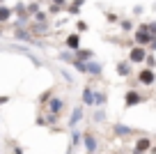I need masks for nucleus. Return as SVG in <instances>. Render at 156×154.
<instances>
[{"label": "nucleus", "mask_w": 156, "mask_h": 154, "mask_svg": "<svg viewBox=\"0 0 156 154\" xmlns=\"http://www.w3.org/2000/svg\"><path fill=\"white\" fill-rule=\"evenodd\" d=\"M80 138H83V143H85V149H87V152L90 154H92L94 152V149H97V136H94V134H85V136H80Z\"/></svg>", "instance_id": "obj_1"}, {"label": "nucleus", "mask_w": 156, "mask_h": 154, "mask_svg": "<svg viewBox=\"0 0 156 154\" xmlns=\"http://www.w3.org/2000/svg\"><path fill=\"white\" fill-rule=\"evenodd\" d=\"M103 69L99 62H83V74H94V76H99Z\"/></svg>", "instance_id": "obj_2"}, {"label": "nucleus", "mask_w": 156, "mask_h": 154, "mask_svg": "<svg viewBox=\"0 0 156 154\" xmlns=\"http://www.w3.org/2000/svg\"><path fill=\"white\" fill-rule=\"evenodd\" d=\"M138 81H140L142 85H151V83H154V72H151V69H142V72L138 74Z\"/></svg>", "instance_id": "obj_3"}, {"label": "nucleus", "mask_w": 156, "mask_h": 154, "mask_svg": "<svg viewBox=\"0 0 156 154\" xmlns=\"http://www.w3.org/2000/svg\"><path fill=\"white\" fill-rule=\"evenodd\" d=\"M62 108H64V101H62V99H51V101H48V111H51V115H58Z\"/></svg>", "instance_id": "obj_4"}, {"label": "nucleus", "mask_w": 156, "mask_h": 154, "mask_svg": "<svg viewBox=\"0 0 156 154\" xmlns=\"http://www.w3.org/2000/svg\"><path fill=\"white\" fill-rule=\"evenodd\" d=\"M142 101V97L138 94V92H126V106H138V104H140Z\"/></svg>", "instance_id": "obj_5"}, {"label": "nucleus", "mask_w": 156, "mask_h": 154, "mask_svg": "<svg viewBox=\"0 0 156 154\" xmlns=\"http://www.w3.org/2000/svg\"><path fill=\"white\" fill-rule=\"evenodd\" d=\"M136 39H138V44H145V42H149V39H151L147 25H142V30H138V32H136Z\"/></svg>", "instance_id": "obj_6"}, {"label": "nucleus", "mask_w": 156, "mask_h": 154, "mask_svg": "<svg viewBox=\"0 0 156 154\" xmlns=\"http://www.w3.org/2000/svg\"><path fill=\"white\" fill-rule=\"evenodd\" d=\"M80 120H83V108L78 106V108H73V113H71V120H69V127H76Z\"/></svg>", "instance_id": "obj_7"}, {"label": "nucleus", "mask_w": 156, "mask_h": 154, "mask_svg": "<svg viewBox=\"0 0 156 154\" xmlns=\"http://www.w3.org/2000/svg\"><path fill=\"white\" fill-rule=\"evenodd\" d=\"M129 58H131V62H142V60H145V51L138 46V48H133V51H131Z\"/></svg>", "instance_id": "obj_8"}, {"label": "nucleus", "mask_w": 156, "mask_h": 154, "mask_svg": "<svg viewBox=\"0 0 156 154\" xmlns=\"http://www.w3.org/2000/svg\"><path fill=\"white\" fill-rule=\"evenodd\" d=\"M83 101L87 104V106H92V101H94V92H92V87H85V90H83Z\"/></svg>", "instance_id": "obj_9"}, {"label": "nucleus", "mask_w": 156, "mask_h": 154, "mask_svg": "<svg viewBox=\"0 0 156 154\" xmlns=\"http://www.w3.org/2000/svg\"><path fill=\"white\" fill-rule=\"evenodd\" d=\"M149 138H140V140H138V143H136V152H145V149H149Z\"/></svg>", "instance_id": "obj_10"}, {"label": "nucleus", "mask_w": 156, "mask_h": 154, "mask_svg": "<svg viewBox=\"0 0 156 154\" xmlns=\"http://www.w3.org/2000/svg\"><path fill=\"white\" fill-rule=\"evenodd\" d=\"M117 74H119V76H129V74H131V67H129L126 62H119L117 64Z\"/></svg>", "instance_id": "obj_11"}, {"label": "nucleus", "mask_w": 156, "mask_h": 154, "mask_svg": "<svg viewBox=\"0 0 156 154\" xmlns=\"http://www.w3.org/2000/svg\"><path fill=\"white\" fill-rule=\"evenodd\" d=\"M115 134H117V136H131L133 131L129 129V127H122V124H117V127H115Z\"/></svg>", "instance_id": "obj_12"}, {"label": "nucleus", "mask_w": 156, "mask_h": 154, "mask_svg": "<svg viewBox=\"0 0 156 154\" xmlns=\"http://www.w3.org/2000/svg\"><path fill=\"white\" fill-rule=\"evenodd\" d=\"M101 104H106V94H101V92H94V101H92V106H101Z\"/></svg>", "instance_id": "obj_13"}, {"label": "nucleus", "mask_w": 156, "mask_h": 154, "mask_svg": "<svg viewBox=\"0 0 156 154\" xmlns=\"http://www.w3.org/2000/svg\"><path fill=\"white\" fill-rule=\"evenodd\" d=\"M12 19V9L9 7H0V21H7Z\"/></svg>", "instance_id": "obj_14"}, {"label": "nucleus", "mask_w": 156, "mask_h": 154, "mask_svg": "<svg viewBox=\"0 0 156 154\" xmlns=\"http://www.w3.org/2000/svg\"><path fill=\"white\" fill-rule=\"evenodd\" d=\"M67 44H69V48H78V35H69Z\"/></svg>", "instance_id": "obj_15"}, {"label": "nucleus", "mask_w": 156, "mask_h": 154, "mask_svg": "<svg viewBox=\"0 0 156 154\" xmlns=\"http://www.w3.org/2000/svg\"><path fill=\"white\" fill-rule=\"evenodd\" d=\"M103 120H106V115H103L101 111H97V115H94V122H103Z\"/></svg>", "instance_id": "obj_16"}, {"label": "nucleus", "mask_w": 156, "mask_h": 154, "mask_svg": "<svg viewBox=\"0 0 156 154\" xmlns=\"http://www.w3.org/2000/svg\"><path fill=\"white\" fill-rule=\"evenodd\" d=\"M147 30H149V35H156V23H151V25H147Z\"/></svg>", "instance_id": "obj_17"}, {"label": "nucleus", "mask_w": 156, "mask_h": 154, "mask_svg": "<svg viewBox=\"0 0 156 154\" xmlns=\"http://www.w3.org/2000/svg\"><path fill=\"white\" fill-rule=\"evenodd\" d=\"M78 58H83V60H85V58H90V53H87V51H78Z\"/></svg>", "instance_id": "obj_18"}, {"label": "nucleus", "mask_w": 156, "mask_h": 154, "mask_svg": "<svg viewBox=\"0 0 156 154\" xmlns=\"http://www.w3.org/2000/svg\"><path fill=\"white\" fill-rule=\"evenodd\" d=\"M62 76L67 78V83H71V81H73V78H71V74H67V69H64V72H62Z\"/></svg>", "instance_id": "obj_19"}, {"label": "nucleus", "mask_w": 156, "mask_h": 154, "mask_svg": "<svg viewBox=\"0 0 156 154\" xmlns=\"http://www.w3.org/2000/svg\"><path fill=\"white\" fill-rule=\"evenodd\" d=\"M92 154H94V152H92Z\"/></svg>", "instance_id": "obj_20"}]
</instances>
